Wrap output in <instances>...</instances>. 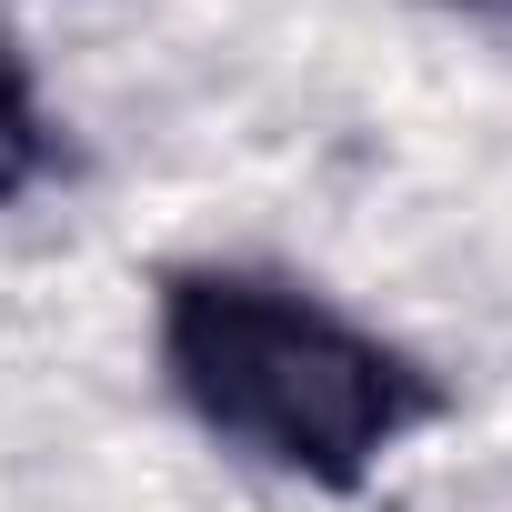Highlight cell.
I'll use <instances>...</instances> for the list:
<instances>
[{
	"instance_id": "6da1fadb",
	"label": "cell",
	"mask_w": 512,
	"mask_h": 512,
	"mask_svg": "<svg viewBox=\"0 0 512 512\" xmlns=\"http://www.w3.org/2000/svg\"><path fill=\"white\" fill-rule=\"evenodd\" d=\"M161 362L221 442L312 482H362L432 412L392 342L262 272H181L161 292Z\"/></svg>"
},
{
	"instance_id": "7a4b0ae2",
	"label": "cell",
	"mask_w": 512,
	"mask_h": 512,
	"mask_svg": "<svg viewBox=\"0 0 512 512\" xmlns=\"http://www.w3.org/2000/svg\"><path fill=\"white\" fill-rule=\"evenodd\" d=\"M31 171V91H21V71L0 61V191H11Z\"/></svg>"
}]
</instances>
